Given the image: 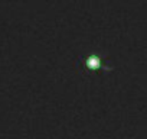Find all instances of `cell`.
I'll return each mask as SVG.
<instances>
[{
  "instance_id": "obj_1",
  "label": "cell",
  "mask_w": 147,
  "mask_h": 139,
  "mask_svg": "<svg viewBox=\"0 0 147 139\" xmlns=\"http://www.w3.org/2000/svg\"><path fill=\"white\" fill-rule=\"evenodd\" d=\"M87 65H88V67H91L92 70H95V68H98V67H100V65H102V64L100 62L98 57L91 55V57H88V58H87Z\"/></svg>"
}]
</instances>
